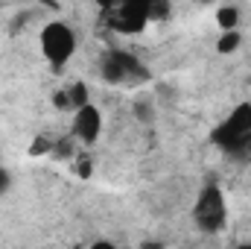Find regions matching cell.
Listing matches in <instances>:
<instances>
[{
	"mask_svg": "<svg viewBox=\"0 0 251 249\" xmlns=\"http://www.w3.org/2000/svg\"><path fill=\"white\" fill-rule=\"evenodd\" d=\"M100 76H102L108 85L134 88V85H143V82L149 79V70H146V64L140 62L131 50L111 47V50H105L102 59H100Z\"/></svg>",
	"mask_w": 251,
	"mask_h": 249,
	"instance_id": "cell-1",
	"label": "cell"
},
{
	"mask_svg": "<svg viewBox=\"0 0 251 249\" xmlns=\"http://www.w3.org/2000/svg\"><path fill=\"white\" fill-rule=\"evenodd\" d=\"M193 226L204 235H219L228 226V199L222 187L207 182L193 202Z\"/></svg>",
	"mask_w": 251,
	"mask_h": 249,
	"instance_id": "cell-2",
	"label": "cell"
},
{
	"mask_svg": "<svg viewBox=\"0 0 251 249\" xmlns=\"http://www.w3.org/2000/svg\"><path fill=\"white\" fill-rule=\"evenodd\" d=\"M38 47H41V56L47 59V64L59 70L76 53V30L67 21H47L38 32Z\"/></svg>",
	"mask_w": 251,
	"mask_h": 249,
	"instance_id": "cell-3",
	"label": "cell"
},
{
	"mask_svg": "<svg viewBox=\"0 0 251 249\" xmlns=\"http://www.w3.org/2000/svg\"><path fill=\"white\" fill-rule=\"evenodd\" d=\"M102 21L111 32L117 35H140L152 21H149V3L146 0H123L111 3L102 12Z\"/></svg>",
	"mask_w": 251,
	"mask_h": 249,
	"instance_id": "cell-4",
	"label": "cell"
},
{
	"mask_svg": "<svg viewBox=\"0 0 251 249\" xmlns=\"http://www.w3.org/2000/svg\"><path fill=\"white\" fill-rule=\"evenodd\" d=\"M210 141L225 153H243V147L251 141V103L234 106L231 115L213 129Z\"/></svg>",
	"mask_w": 251,
	"mask_h": 249,
	"instance_id": "cell-5",
	"label": "cell"
},
{
	"mask_svg": "<svg viewBox=\"0 0 251 249\" xmlns=\"http://www.w3.org/2000/svg\"><path fill=\"white\" fill-rule=\"evenodd\" d=\"M100 135H102V112L94 103H88V106L73 112V118H70V138L79 147H94L100 141Z\"/></svg>",
	"mask_w": 251,
	"mask_h": 249,
	"instance_id": "cell-6",
	"label": "cell"
},
{
	"mask_svg": "<svg viewBox=\"0 0 251 249\" xmlns=\"http://www.w3.org/2000/svg\"><path fill=\"white\" fill-rule=\"evenodd\" d=\"M216 24H219V32L240 30V9L237 6H219L216 9Z\"/></svg>",
	"mask_w": 251,
	"mask_h": 249,
	"instance_id": "cell-7",
	"label": "cell"
},
{
	"mask_svg": "<svg viewBox=\"0 0 251 249\" xmlns=\"http://www.w3.org/2000/svg\"><path fill=\"white\" fill-rule=\"evenodd\" d=\"M67 106H70V115L76 112V109H82V106H88L91 103V94H88V85L85 82H73L67 91Z\"/></svg>",
	"mask_w": 251,
	"mask_h": 249,
	"instance_id": "cell-8",
	"label": "cell"
},
{
	"mask_svg": "<svg viewBox=\"0 0 251 249\" xmlns=\"http://www.w3.org/2000/svg\"><path fill=\"white\" fill-rule=\"evenodd\" d=\"M240 44H243V32H240V30H234V32H219V38H216V50L225 53V56L234 53Z\"/></svg>",
	"mask_w": 251,
	"mask_h": 249,
	"instance_id": "cell-9",
	"label": "cell"
},
{
	"mask_svg": "<svg viewBox=\"0 0 251 249\" xmlns=\"http://www.w3.org/2000/svg\"><path fill=\"white\" fill-rule=\"evenodd\" d=\"M70 164H73V173H76V176H82V179H88V176H91V156H88V153H82V150H79V153L73 156V161H70Z\"/></svg>",
	"mask_w": 251,
	"mask_h": 249,
	"instance_id": "cell-10",
	"label": "cell"
},
{
	"mask_svg": "<svg viewBox=\"0 0 251 249\" xmlns=\"http://www.w3.org/2000/svg\"><path fill=\"white\" fill-rule=\"evenodd\" d=\"M9 187H12V173H9L6 167H0V196H3Z\"/></svg>",
	"mask_w": 251,
	"mask_h": 249,
	"instance_id": "cell-11",
	"label": "cell"
},
{
	"mask_svg": "<svg viewBox=\"0 0 251 249\" xmlns=\"http://www.w3.org/2000/svg\"><path fill=\"white\" fill-rule=\"evenodd\" d=\"M88 249H117V247H114L111 241H105V238H100V241H94V244H91Z\"/></svg>",
	"mask_w": 251,
	"mask_h": 249,
	"instance_id": "cell-12",
	"label": "cell"
},
{
	"mask_svg": "<svg viewBox=\"0 0 251 249\" xmlns=\"http://www.w3.org/2000/svg\"><path fill=\"white\" fill-rule=\"evenodd\" d=\"M234 249H251V241H243V244H237Z\"/></svg>",
	"mask_w": 251,
	"mask_h": 249,
	"instance_id": "cell-13",
	"label": "cell"
}]
</instances>
